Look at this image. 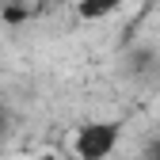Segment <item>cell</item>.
Wrapping results in <instances>:
<instances>
[{
  "mask_svg": "<svg viewBox=\"0 0 160 160\" xmlns=\"http://www.w3.org/2000/svg\"><path fill=\"white\" fill-rule=\"evenodd\" d=\"M42 160H57V156H42Z\"/></svg>",
  "mask_w": 160,
  "mask_h": 160,
  "instance_id": "6",
  "label": "cell"
},
{
  "mask_svg": "<svg viewBox=\"0 0 160 160\" xmlns=\"http://www.w3.org/2000/svg\"><path fill=\"white\" fill-rule=\"evenodd\" d=\"M118 137H122V122H84L76 130V156L80 160H107L118 145Z\"/></svg>",
  "mask_w": 160,
  "mask_h": 160,
  "instance_id": "1",
  "label": "cell"
},
{
  "mask_svg": "<svg viewBox=\"0 0 160 160\" xmlns=\"http://www.w3.org/2000/svg\"><path fill=\"white\" fill-rule=\"evenodd\" d=\"M12 4H19V8H23V12H27V15H31V12H34V8H38V4H46V0H12Z\"/></svg>",
  "mask_w": 160,
  "mask_h": 160,
  "instance_id": "4",
  "label": "cell"
},
{
  "mask_svg": "<svg viewBox=\"0 0 160 160\" xmlns=\"http://www.w3.org/2000/svg\"><path fill=\"white\" fill-rule=\"evenodd\" d=\"M126 0H76V12L84 15V19H103L111 12H118Z\"/></svg>",
  "mask_w": 160,
  "mask_h": 160,
  "instance_id": "2",
  "label": "cell"
},
{
  "mask_svg": "<svg viewBox=\"0 0 160 160\" xmlns=\"http://www.w3.org/2000/svg\"><path fill=\"white\" fill-rule=\"evenodd\" d=\"M145 160H160V137H152L149 149H145Z\"/></svg>",
  "mask_w": 160,
  "mask_h": 160,
  "instance_id": "3",
  "label": "cell"
},
{
  "mask_svg": "<svg viewBox=\"0 0 160 160\" xmlns=\"http://www.w3.org/2000/svg\"><path fill=\"white\" fill-rule=\"evenodd\" d=\"M0 149H4V122H0Z\"/></svg>",
  "mask_w": 160,
  "mask_h": 160,
  "instance_id": "5",
  "label": "cell"
}]
</instances>
